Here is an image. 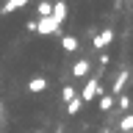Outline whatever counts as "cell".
<instances>
[{
    "instance_id": "6da1fadb",
    "label": "cell",
    "mask_w": 133,
    "mask_h": 133,
    "mask_svg": "<svg viewBox=\"0 0 133 133\" xmlns=\"http://www.w3.org/2000/svg\"><path fill=\"white\" fill-rule=\"evenodd\" d=\"M56 31H58V22L53 17H39L36 19V33L39 36H50V33H56Z\"/></svg>"
},
{
    "instance_id": "7a4b0ae2",
    "label": "cell",
    "mask_w": 133,
    "mask_h": 133,
    "mask_svg": "<svg viewBox=\"0 0 133 133\" xmlns=\"http://www.w3.org/2000/svg\"><path fill=\"white\" fill-rule=\"evenodd\" d=\"M103 94V86L97 83V78H91L86 86H83V91H81V100H94V97H100Z\"/></svg>"
},
{
    "instance_id": "3957f363",
    "label": "cell",
    "mask_w": 133,
    "mask_h": 133,
    "mask_svg": "<svg viewBox=\"0 0 133 133\" xmlns=\"http://www.w3.org/2000/svg\"><path fill=\"white\" fill-rule=\"evenodd\" d=\"M50 17H53V19H56L58 25H61V22L66 19V3H64V0H58V3H53V14H50Z\"/></svg>"
},
{
    "instance_id": "277c9868",
    "label": "cell",
    "mask_w": 133,
    "mask_h": 133,
    "mask_svg": "<svg viewBox=\"0 0 133 133\" xmlns=\"http://www.w3.org/2000/svg\"><path fill=\"white\" fill-rule=\"evenodd\" d=\"M114 39V31H103L100 36H94V47L97 50H103V47H108V42Z\"/></svg>"
},
{
    "instance_id": "5b68a950",
    "label": "cell",
    "mask_w": 133,
    "mask_h": 133,
    "mask_svg": "<svg viewBox=\"0 0 133 133\" xmlns=\"http://www.w3.org/2000/svg\"><path fill=\"white\" fill-rule=\"evenodd\" d=\"M47 89V81L44 78H33V81H28V91H33V94H39V91Z\"/></svg>"
},
{
    "instance_id": "8992f818",
    "label": "cell",
    "mask_w": 133,
    "mask_h": 133,
    "mask_svg": "<svg viewBox=\"0 0 133 133\" xmlns=\"http://www.w3.org/2000/svg\"><path fill=\"white\" fill-rule=\"evenodd\" d=\"M125 83H128V72L122 69V72H119V78H116V83L111 86V94H119V91L125 89Z\"/></svg>"
},
{
    "instance_id": "52a82bcc",
    "label": "cell",
    "mask_w": 133,
    "mask_h": 133,
    "mask_svg": "<svg viewBox=\"0 0 133 133\" xmlns=\"http://www.w3.org/2000/svg\"><path fill=\"white\" fill-rule=\"evenodd\" d=\"M61 47H64L66 53H75V50H78V39H75V36H64V39H61Z\"/></svg>"
},
{
    "instance_id": "ba28073f",
    "label": "cell",
    "mask_w": 133,
    "mask_h": 133,
    "mask_svg": "<svg viewBox=\"0 0 133 133\" xmlns=\"http://www.w3.org/2000/svg\"><path fill=\"white\" fill-rule=\"evenodd\" d=\"M86 72H89V61H78V64L72 66V75H75V78H83Z\"/></svg>"
},
{
    "instance_id": "9c48e42d",
    "label": "cell",
    "mask_w": 133,
    "mask_h": 133,
    "mask_svg": "<svg viewBox=\"0 0 133 133\" xmlns=\"http://www.w3.org/2000/svg\"><path fill=\"white\" fill-rule=\"evenodd\" d=\"M25 3H28V0H8L6 6H3V11H6V14H11V11H17V8H22Z\"/></svg>"
},
{
    "instance_id": "30bf717a",
    "label": "cell",
    "mask_w": 133,
    "mask_h": 133,
    "mask_svg": "<svg viewBox=\"0 0 133 133\" xmlns=\"http://www.w3.org/2000/svg\"><path fill=\"white\" fill-rule=\"evenodd\" d=\"M53 14V3H50V0H42L39 3V17H50Z\"/></svg>"
},
{
    "instance_id": "8fae6325",
    "label": "cell",
    "mask_w": 133,
    "mask_h": 133,
    "mask_svg": "<svg viewBox=\"0 0 133 133\" xmlns=\"http://www.w3.org/2000/svg\"><path fill=\"white\" fill-rule=\"evenodd\" d=\"M81 105H83V100L75 97V100H69V103H66V111H69V114H78V111H81Z\"/></svg>"
},
{
    "instance_id": "7c38bea8",
    "label": "cell",
    "mask_w": 133,
    "mask_h": 133,
    "mask_svg": "<svg viewBox=\"0 0 133 133\" xmlns=\"http://www.w3.org/2000/svg\"><path fill=\"white\" fill-rule=\"evenodd\" d=\"M111 105H114V94H105L100 100V111H111Z\"/></svg>"
},
{
    "instance_id": "4fadbf2b",
    "label": "cell",
    "mask_w": 133,
    "mask_h": 133,
    "mask_svg": "<svg viewBox=\"0 0 133 133\" xmlns=\"http://www.w3.org/2000/svg\"><path fill=\"white\" fill-rule=\"evenodd\" d=\"M119 130H125V133H128V130H133V114H128V116L122 119V125H119Z\"/></svg>"
},
{
    "instance_id": "5bb4252c",
    "label": "cell",
    "mask_w": 133,
    "mask_h": 133,
    "mask_svg": "<svg viewBox=\"0 0 133 133\" xmlns=\"http://www.w3.org/2000/svg\"><path fill=\"white\" fill-rule=\"evenodd\" d=\"M61 97H64L66 103H69V100H75L78 94H75V89H72V86H64V89H61Z\"/></svg>"
},
{
    "instance_id": "9a60e30c",
    "label": "cell",
    "mask_w": 133,
    "mask_h": 133,
    "mask_svg": "<svg viewBox=\"0 0 133 133\" xmlns=\"http://www.w3.org/2000/svg\"><path fill=\"white\" fill-rule=\"evenodd\" d=\"M119 108H122V111H128V108H130V100L122 97V100H119Z\"/></svg>"
},
{
    "instance_id": "2e32d148",
    "label": "cell",
    "mask_w": 133,
    "mask_h": 133,
    "mask_svg": "<svg viewBox=\"0 0 133 133\" xmlns=\"http://www.w3.org/2000/svg\"><path fill=\"white\" fill-rule=\"evenodd\" d=\"M103 133H111V130H103Z\"/></svg>"
},
{
    "instance_id": "e0dca14e",
    "label": "cell",
    "mask_w": 133,
    "mask_h": 133,
    "mask_svg": "<svg viewBox=\"0 0 133 133\" xmlns=\"http://www.w3.org/2000/svg\"><path fill=\"white\" fill-rule=\"evenodd\" d=\"M0 111H3V105H0Z\"/></svg>"
}]
</instances>
